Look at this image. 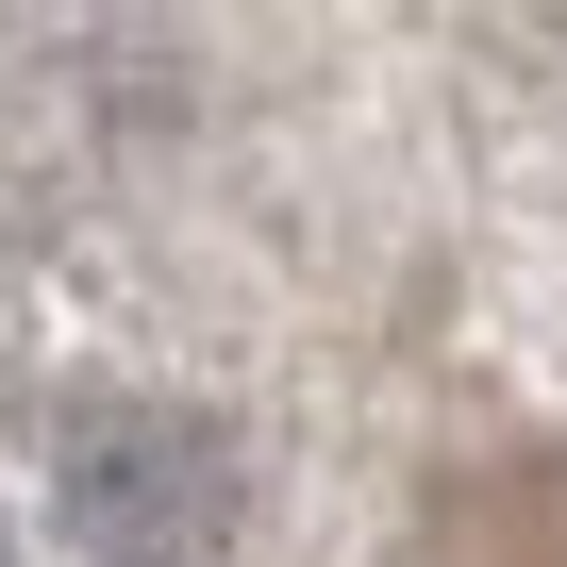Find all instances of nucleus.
Wrapping results in <instances>:
<instances>
[{"label": "nucleus", "instance_id": "1", "mask_svg": "<svg viewBox=\"0 0 567 567\" xmlns=\"http://www.w3.org/2000/svg\"><path fill=\"white\" fill-rule=\"evenodd\" d=\"M51 501L101 567H200L234 534V434L200 401H84L51 451Z\"/></svg>", "mask_w": 567, "mask_h": 567}]
</instances>
